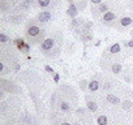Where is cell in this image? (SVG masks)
<instances>
[{
  "label": "cell",
  "instance_id": "6da1fadb",
  "mask_svg": "<svg viewBox=\"0 0 133 125\" xmlns=\"http://www.w3.org/2000/svg\"><path fill=\"white\" fill-rule=\"evenodd\" d=\"M52 47H54V40H52V39H46V40H43V42H42V46H41V48L44 50V51H48V50H51Z\"/></svg>",
  "mask_w": 133,
  "mask_h": 125
},
{
  "label": "cell",
  "instance_id": "7a4b0ae2",
  "mask_svg": "<svg viewBox=\"0 0 133 125\" xmlns=\"http://www.w3.org/2000/svg\"><path fill=\"white\" fill-rule=\"evenodd\" d=\"M41 34V30H39V27H37V26H31V27H29V30H28V35L29 37H37V35H39Z\"/></svg>",
  "mask_w": 133,
  "mask_h": 125
},
{
  "label": "cell",
  "instance_id": "3957f363",
  "mask_svg": "<svg viewBox=\"0 0 133 125\" xmlns=\"http://www.w3.org/2000/svg\"><path fill=\"white\" fill-rule=\"evenodd\" d=\"M38 18H39L41 22H47V21H50V18H51V13H50V12H42V13L38 16Z\"/></svg>",
  "mask_w": 133,
  "mask_h": 125
},
{
  "label": "cell",
  "instance_id": "277c9868",
  "mask_svg": "<svg viewBox=\"0 0 133 125\" xmlns=\"http://www.w3.org/2000/svg\"><path fill=\"white\" fill-rule=\"evenodd\" d=\"M77 7L75 5V4H71L69 5V8H68V11H66V13H68V16H71V17H76L77 16Z\"/></svg>",
  "mask_w": 133,
  "mask_h": 125
},
{
  "label": "cell",
  "instance_id": "5b68a950",
  "mask_svg": "<svg viewBox=\"0 0 133 125\" xmlns=\"http://www.w3.org/2000/svg\"><path fill=\"white\" fill-rule=\"evenodd\" d=\"M107 100H108L111 104H119V103H120V99H119L117 96L112 95V94H108V95H107Z\"/></svg>",
  "mask_w": 133,
  "mask_h": 125
},
{
  "label": "cell",
  "instance_id": "8992f818",
  "mask_svg": "<svg viewBox=\"0 0 133 125\" xmlns=\"http://www.w3.org/2000/svg\"><path fill=\"white\" fill-rule=\"evenodd\" d=\"M98 89H99V84H98V81H91V82H89V90H90L91 93L97 91Z\"/></svg>",
  "mask_w": 133,
  "mask_h": 125
},
{
  "label": "cell",
  "instance_id": "52a82bcc",
  "mask_svg": "<svg viewBox=\"0 0 133 125\" xmlns=\"http://www.w3.org/2000/svg\"><path fill=\"white\" fill-rule=\"evenodd\" d=\"M103 20L104 21H112V20H115V15L112 12H106L104 16H103Z\"/></svg>",
  "mask_w": 133,
  "mask_h": 125
},
{
  "label": "cell",
  "instance_id": "ba28073f",
  "mask_svg": "<svg viewBox=\"0 0 133 125\" xmlns=\"http://www.w3.org/2000/svg\"><path fill=\"white\" fill-rule=\"evenodd\" d=\"M97 122H98V125H107V117L104 115H102V116L98 117Z\"/></svg>",
  "mask_w": 133,
  "mask_h": 125
},
{
  "label": "cell",
  "instance_id": "9c48e42d",
  "mask_svg": "<svg viewBox=\"0 0 133 125\" xmlns=\"http://www.w3.org/2000/svg\"><path fill=\"white\" fill-rule=\"evenodd\" d=\"M110 52L111 53H117V52H120V44H112L111 46V48H110Z\"/></svg>",
  "mask_w": 133,
  "mask_h": 125
},
{
  "label": "cell",
  "instance_id": "30bf717a",
  "mask_svg": "<svg viewBox=\"0 0 133 125\" xmlns=\"http://www.w3.org/2000/svg\"><path fill=\"white\" fill-rule=\"evenodd\" d=\"M132 24V18L130 17H123L121 18V25L123 26H128V25H130Z\"/></svg>",
  "mask_w": 133,
  "mask_h": 125
},
{
  "label": "cell",
  "instance_id": "8fae6325",
  "mask_svg": "<svg viewBox=\"0 0 133 125\" xmlns=\"http://www.w3.org/2000/svg\"><path fill=\"white\" fill-rule=\"evenodd\" d=\"M88 108H89L91 112H95L98 107H97V103H95V102H88Z\"/></svg>",
  "mask_w": 133,
  "mask_h": 125
},
{
  "label": "cell",
  "instance_id": "7c38bea8",
  "mask_svg": "<svg viewBox=\"0 0 133 125\" xmlns=\"http://www.w3.org/2000/svg\"><path fill=\"white\" fill-rule=\"evenodd\" d=\"M112 72H114L115 74H119V73L121 72V65H120V64H114V65H112Z\"/></svg>",
  "mask_w": 133,
  "mask_h": 125
},
{
  "label": "cell",
  "instance_id": "4fadbf2b",
  "mask_svg": "<svg viewBox=\"0 0 133 125\" xmlns=\"http://www.w3.org/2000/svg\"><path fill=\"white\" fill-rule=\"evenodd\" d=\"M15 43L17 44V47H18L20 50H22V47L25 46V40H24L22 38H21V39H20V38H18V39H16V40H15Z\"/></svg>",
  "mask_w": 133,
  "mask_h": 125
},
{
  "label": "cell",
  "instance_id": "5bb4252c",
  "mask_svg": "<svg viewBox=\"0 0 133 125\" xmlns=\"http://www.w3.org/2000/svg\"><path fill=\"white\" fill-rule=\"evenodd\" d=\"M123 108H124L125 111L130 109V108H132V102H130V100H125V102L123 103Z\"/></svg>",
  "mask_w": 133,
  "mask_h": 125
},
{
  "label": "cell",
  "instance_id": "9a60e30c",
  "mask_svg": "<svg viewBox=\"0 0 133 125\" xmlns=\"http://www.w3.org/2000/svg\"><path fill=\"white\" fill-rule=\"evenodd\" d=\"M31 4H33V0H25V2L21 4V7H22V8H29Z\"/></svg>",
  "mask_w": 133,
  "mask_h": 125
},
{
  "label": "cell",
  "instance_id": "2e32d148",
  "mask_svg": "<svg viewBox=\"0 0 133 125\" xmlns=\"http://www.w3.org/2000/svg\"><path fill=\"white\" fill-rule=\"evenodd\" d=\"M38 4L41 7H47L50 4V0H38Z\"/></svg>",
  "mask_w": 133,
  "mask_h": 125
},
{
  "label": "cell",
  "instance_id": "e0dca14e",
  "mask_svg": "<svg viewBox=\"0 0 133 125\" xmlns=\"http://www.w3.org/2000/svg\"><path fill=\"white\" fill-rule=\"evenodd\" d=\"M80 87H81V90H85L86 87H89V84L86 81H81L80 82Z\"/></svg>",
  "mask_w": 133,
  "mask_h": 125
},
{
  "label": "cell",
  "instance_id": "ac0fdd59",
  "mask_svg": "<svg viewBox=\"0 0 133 125\" xmlns=\"http://www.w3.org/2000/svg\"><path fill=\"white\" fill-rule=\"evenodd\" d=\"M61 109H63V111H68V109H69V104L66 103V102H63V103H61Z\"/></svg>",
  "mask_w": 133,
  "mask_h": 125
},
{
  "label": "cell",
  "instance_id": "d6986e66",
  "mask_svg": "<svg viewBox=\"0 0 133 125\" xmlns=\"http://www.w3.org/2000/svg\"><path fill=\"white\" fill-rule=\"evenodd\" d=\"M99 11H101V12H104V13H106V11H107V5H106V4H102V5L99 7Z\"/></svg>",
  "mask_w": 133,
  "mask_h": 125
},
{
  "label": "cell",
  "instance_id": "ffe728a7",
  "mask_svg": "<svg viewBox=\"0 0 133 125\" xmlns=\"http://www.w3.org/2000/svg\"><path fill=\"white\" fill-rule=\"evenodd\" d=\"M54 81H55L56 84H57V82L60 81V76H59L57 73H55V74H54Z\"/></svg>",
  "mask_w": 133,
  "mask_h": 125
},
{
  "label": "cell",
  "instance_id": "44dd1931",
  "mask_svg": "<svg viewBox=\"0 0 133 125\" xmlns=\"http://www.w3.org/2000/svg\"><path fill=\"white\" fill-rule=\"evenodd\" d=\"M0 40H2L3 43H5V42H7V37H5L4 34H0Z\"/></svg>",
  "mask_w": 133,
  "mask_h": 125
},
{
  "label": "cell",
  "instance_id": "7402d4cb",
  "mask_svg": "<svg viewBox=\"0 0 133 125\" xmlns=\"http://www.w3.org/2000/svg\"><path fill=\"white\" fill-rule=\"evenodd\" d=\"M29 50H30L29 44H25V46L22 47V50H21V51H24V52H29Z\"/></svg>",
  "mask_w": 133,
  "mask_h": 125
},
{
  "label": "cell",
  "instance_id": "603a6c76",
  "mask_svg": "<svg viewBox=\"0 0 133 125\" xmlns=\"http://www.w3.org/2000/svg\"><path fill=\"white\" fill-rule=\"evenodd\" d=\"M44 69H46L47 72H50V73H54V69H52L51 67H48V65H46V67H44Z\"/></svg>",
  "mask_w": 133,
  "mask_h": 125
},
{
  "label": "cell",
  "instance_id": "cb8c5ba5",
  "mask_svg": "<svg viewBox=\"0 0 133 125\" xmlns=\"http://www.w3.org/2000/svg\"><path fill=\"white\" fill-rule=\"evenodd\" d=\"M90 2H91L93 4H99V3L102 2V0H90Z\"/></svg>",
  "mask_w": 133,
  "mask_h": 125
},
{
  "label": "cell",
  "instance_id": "d4e9b609",
  "mask_svg": "<svg viewBox=\"0 0 133 125\" xmlns=\"http://www.w3.org/2000/svg\"><path fill=\"white\" fill-rule=\"evenodd\" d=\"M127 46H128V47H133V39H132V40H129V42L127 43Z\"/></svg>",
  "mask_w": 133,
  "mask_h": 125
},
{
  "label": "cell",
  "instance_id": "484cf974",
  "mask_svg": "<svg viewBox=\"0 0 133 125\" xmlns=\"http://www.w3.org/2000/svg\"><path fill=\"white\" fill-rule=\"evenodd\" d=\"M82 39H86V40H90V39H91V35H86V37H82Z\"/></svg>",
  "mask_w": 133,
  "mask_h": 125
},
{
  "label": "cell",
  "instance_id": "4316f807",
  "mask_svg": "<svg viewBox=\"0 0 133 125\" xmlns=\"http://www.w3.org/2000/svg\"><path fill=\"white\" fill-rule=\"evenodd\" d=\"M77 112H78V113H85V109H84V108H78Z\"/></svg>",
  "mask_w": 133,
  "mask_h": 125
},
{
  "label": "cell",
  "instance_id": "83f0119b",
  "mask_svg": "<svg viewBox=\"0 0 133 125\" xmlns=\"http://www.w3.org/2000/svg\"><path fill=\"white\" fill-rule=\"evenodd\" d=\"M61 125H71V124H69V122H63Z\"/></svg>",
  "mask_w": 133,
  "mask_h": 125
}]
</instances>
